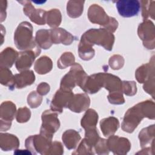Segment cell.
<instances>
[{"instance_id":"obj_1","label":"cell","mask_w":155,"mask_h":155,"mask_svg":"<svg viewBox=\"0 0 155 155\" xmlns=\"http://www.w3.org/2000/svg\"><path fill=\"white\" fill-rule=\"evenodd\" d=\"M154 107L153 101H147L139 103L129 109L125 114L122 124V129L125 131L131 133L137 127L143 117H147L150 119H154Z\"/></svg>"},{"instance_id":"obj_2","label":"cell","mask_w":155,"mask_h":155,"mask_svg":"<svg viewBox=\"0 0 155 155\" xmlns=\"http://www.w3.org/2000/svg\"><path fill=\"white\" fill-rule=\"evenodd\" d=\"M14 39L16 47L20 50L36 48L32 36V26L27 22H23L19 25L16 30Z\"/></svg>"},{"instance_id":"obj_3","label":"cell","mask_w":155,"mask_h":155,"mask_svg":"<svg viewBox=\"0 0 155 155\" xmlns=\"http://www.w3.org/2000/svg\"><path fill=\"white\" fill-rule=\"evenodd\" d=\"M56 111L50 110L45 111L42 114V119L43 120L42 125L41 129V133L47 136L49 139L51 137L52 134L55 132L59 127V122L57 118ZM51 139V138H50Z\"/></svg>"},{"instance_id":"obj_4","label":"cell","mask_w":155,"mask_h":155,"mask_svg":"<svg viewBox=\"0 0 155 155\" xmlns=\"http://www.w3.org/2000/svg\"><path fill=\"white\" fill-rule=\"evenodd\" d=\"M116 7L120 16L130 18L139 13L140 2L137 0H119L116 2Z\"/></svg>"},{"instance_id":"obj_5","label":"cell","mask_w":155,"mask_h":155,"mask_svg":"<svg viewBox=\"0 0 155 155\" xmlns=\"http://www.w3.org/2000/svg\"><path fill=\"white\" fill-rule=\"evenodd\" d=\"M88 16L89 20L93 23H97L104 25H107L109 27V31H110V24L116 21L114 18L108 16L104 9L97 4H93L90 7Z\"/></svg>"},{"instance_id":"obj_6","label":"cell","mask_w":155,"mask_h":155,"mask_svg":"<svg viewBox=\"0 0 155 155\" xmlns=\"http://www.w3.org/2000/svg\"><path fill=\"white\" fill-rule=\"evenodd\" d=\"M19 2L25 5L24 12L33 22L38 25H43L45 24L47 12L41 9H35L30 1H20Z\"/></svg>"},{"instance_id":"obj_7","label":"cell","mask_w":155,"mask_h":155,"mask_svg":"<svg viewBox=\"0 0 155 155\" xmlns=\"http://www.w3.org/2000/svg\"><path fill=\"white\" fill-rule=\"evenodd\" d=\"M89 105L90 99L88 96L85 94H78L72 96L67 107L74 112L80 113L87 108Z\"/></svg>"},{"instance_id":"obj_8","label":"cell","mask_w":155,"mask_h":155,"mask_svg":"<svg viewBox=\"0 0 155 155\" xmlns=\"http://www.w3.org/2000/svg\"><path fill=\"white\" fill-rule=\"evenodd\" d=\"M139 37L143 41V44L147 47L148 42L151 40L154 42V32L153 24L150 21H146L141 24L138 28Z\"/></svg>"},{"instance_id":"obj_9","label":"cell","mask_w":155,"mask_h":155,"mask_svg":"<svg viewBox=\"0 0 155 155\" xmlns=\"http://www.w3.org/2000/svg\"><path fill=\"white\" fill-rule=\"evenodd\" d=\"M19 57L18 58L16 62V68L19 71H21L27 69L32 64V62L35 60V58L36 56L35 54V51H28L24 53H20Z\"/></svg>"},{"instance_id":"obj_10","label":"cell","mask_w":155,"mask_h":155,"mask_svg":"<svg viewBox=\"0 0 155 155\" xmlns=\"http://www.w3.org/2000/svg\"><path fill=\"white\" fill-rule=\"evenodd\" d=\"M14 79V84H16L17 88H22L26 85H31L35 79V74L32 71H27L16 74Z\"/></svg>"},{"instance_id":"obj_11","label":"cell","mask_w":155,"mask_h":155,"mask_svg":"<svg viewBox=\"0 0 155 155\" xmlns=\"http://www.w3.org/2000/svg\"><path fill=\"white\" fill-rule=\"evenodd\" d=\"M118 127L119 121L115 117H108L101 121V128L105 136L113 134Z\"/></svg>"},{"instance_id":"obj_12","label":"cell","mask_w":155,"mask_h":155,"mask_svg":"<svg viewBox=\"0 0 155 155\" xmlns=\"http://www.w3.org/2000/svg\"><path fill=\"white\" fill-rule=\"evenodd\" d=\"M97 114L92 109L88 110L83 119H82L81 125L86 131L96 129V124L97 122Z\"/></svg>"},{"instance_id":"obj_13","label":"cell","mask_w":155,"mask_h":155,"mask_svg":"<svg viewBox=\"0 0 155 155\" xmlns=\"http://www.w3.org/2000/svg\"><path fill=\"white\" fill-rule=\"evenodd\" d=\"M18 53L13 50L12 48H7L1 53V65L10 67L13 65L14 61H15Z\"/></svg>"},{"instance_id":"obj_14","label":"cell","mask_w":155,"mask_h":155,"mask_svg":"<svg viewBox=\"0 0 155 155\" xmlns=\"http://www.w3.org/2000/svg\"><path fill=\"white\" fill-rule=\"evenodd\" d=\"M84 1H70L67 2V10L68 15L71 18H77L81 16L83 12Z\"/></svg>"},{"instance_id":"obj_15","label":"cell","mask_w":155,"mask_h":155,"mask_svg":"<svg viewBox=\"0 0 155 155\" xmlns=\"http://www.w3.org/2000/svg\"><path fill=\"white\" fill-rule=\"evenodd\" d=\"M51 40L48 30H41L36 33V41L38 45L44 49H47L51 45L52 42H51Z\"/></svg>"},{"instance_id":"obj_16","label":"cell","mask_w":155,"mask_h":155,"mask_svg":"<svg viewBox=\"0 0 155 155\" xmlns=\"http://www.w3.org/2000/svg\"><path fill=\"white\" fill-rule=\"evenodd\" d=\"M47 73L48 71H50L52 67L51 61L50 59L47 56L41 57L39 59H38L35 65V69L38 73L39 74H44V68Z\"/></svg>"},{"instance_id":"obj_17","label":"cell","mask_w":155,"mask_h":155,"mask_svg":"<svg viewBox=\"0 0 155 155\" xmlns=\"http://www.w3.org/2000/svg\"><path fill=\"white\" fill-rule=\"evenodd\" d=\"M45 20L50 27H57L61 21V15L59 10L51 9L46 13Z\"/></svg>"},{"instance_id":"obj_18","label":"cell","mask_w":155,"mask_h":155,"mask_svg":"<svg viewBox=\"0 0 155 155\" xmlns=\"http://www.w3.org/2000/svg\"><path fill=\"white\" fill-rule=\"evenodd\" d=\"M13 108H15V105L11 102H4L1 105V110H4V111H1V118H4L8 121H9V120H12L14 117L15 110L8 111Z\"/></svg>"},{"instance_id":"obj_19","label":"cell","mask_w":155,"mask_h":155,"mask_svg":"<svg viewBox=\"0 0 155 155\" xmlns=\"http://www.w3.org/2000/svg\"><path fill=\"white\" fill-rule=\"evenodd\" d=\"M142 6V16L143 18H147L152 16V18H154V1H140Z\"/></svg>"},{"instance_id":"obj_20","label":"cell","mask_w":155,"mask_h":155,"mask_svg":"<svg viewBox=\"0 0 155 155\" xmlns=\"http://www.w3.org/2000/svg\"><path fill=\"white\" fill-rule=\"evenodd\" d=\"M119 92L120 91H114L108 95V98L110 103L113 104H120L124 102L122 94V93H119Z\"/></svg>"},{"instance_id":"obj_21","label":"cell","mask_w":155,"mask_h":155,"mask_svg":"<svg viewBox=\"0 0 155 155\" xmlns=\"http://www.w3.org/2000/svg\"><path fill=\"white\" fill-rule=\"evenodd\" d=\"M30 111L27 108H20L18 110V115L16 117L18 122H27V120L30 118Z\"/></svg>"}]
</instances>
